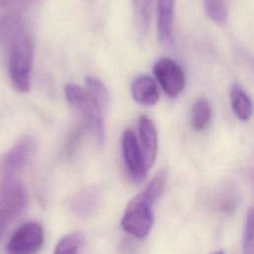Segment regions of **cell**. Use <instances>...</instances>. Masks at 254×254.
I'll return each instance as SVG.
<instances>
[{
  "label": "cell",
  "mask_w": 254,
  "mask_h": 254,
  "mask_svg": "<svg viewBox=\"0 0 254 254\" xmlns=\"http://www.w3.org/2000/svg\"><path fill=\"white\" fill-rule=\"evenodd\" d=\"M0 45L7 51L8 73L12 85L19 92H28L34 47L32 38L19 15L9 14L1 20Z\"/></svg>",
  "instance_id": "1"
},
{
  "label": "cell",
  "mask_w": 254,
  "mask_h": 254,
  "mask_svg": "<svg viewBox=\"0 0 254 254\" xmlns=\"http://www.w3.org/2000/svg\"><path fill=\"white\" fill-rule=\"evenodd\" d=\"M167 177L166 170L159 171L145 189L129 201L121 218L125 232L138 239L149 235L154 224V204L164 191Z\"/></svg>",
  "instance_id": "2"
},
{
  "label": "cell",
  "mask_w": 254,
  "mask_h": 254,
  "mask_svg": "<svg viewBox=\"0 0 254 254\" xmlns=\"http://www.w3.org/2000/svg\"><path fill=\"white\" fill-rule=\"evenodd\" d=\"M64 95L68 104L82 117V122L91 131L95 141L101 145L104 140L103 112L92 99L85 88L75 83H67L64 86Z\"/></svg>",
  "instance_id": "3"
},
{
  "label": "cell",
  "mask_w": 254,
  "mask_h": 254,
  "mask_svg": "<svg viewBox=\"0 0 254 254\" xmlns=\"http://www.w3.org/2000/svg\"><path fill=\"white\" fill-rule=\"evenodd\" d=\"M27 200V190L17 176L0 178V210L10 220L23 212Z\"/></svg>",
  "instance_id": "4"
},
{
  "label": "cell",
  "mask_w": 254,
  "mask_h": 254,
  "mask_svg": "<svg viewBox=\"0 0 254 254\" xmlns=\"http://www.w3.org/2000/svg\"><path fill=\"white\" fill-rule=\"evenodd\" d=\"M37 150V141L33 136L20 138L0 161V178L17 176L33 158Z\"/></svg>",
  "instance_id": "5"
},
{
  "label": "cell",
  "mask_w": 254,
  "mask_h": 254,
  "mask_svg": "<svg viewBox=\"0 0 254 254\" xmlns=\"http://www.w3.org/2000/svg\"><path fill=\"white\" fill-rule=\"evenodd\" d=\"M44 243V230L36 221H28L16 229L7 243L8 254H35Z\"/></svg>",
  "instance_id": "6"
},
{
  "label": "cell",
  "mask_w": 254,
  "mask_h": 254,
  "mask_svg": "<svg viewBox=\"0 0 254 254\" xmlns=\"http://www.w3.org/2000/svg\"><path fill=\"white\" fill-rule=\"evenodd\" d=\"M153 72L164 92L171 98L178 97L186 85V74L181 65L170 58L158 60Z\"/></svg>",
  "instance_id": "7"
},
{
  "label": "cell",
  "mask_w": 254,
  "mask_h": 254,
  "mask_svg": "<svg viewBox=\"0 0 254 254\" xmlns=\"http://www.w3.org/2000/svg\"><path fill=\"white\" fill-rule=\"evenodd\" d=\"M121 144L123 162L129 178L136 183L142 182L148 173V169L133 130L126 129L123 132Z\"/></svg>",
  "instance_id": "8"
},
{
  "label": "cell",
  "mask_w": 254,
  "mask_h": 254,
  "mask_svg": "<svg viewBox=\"0 0 254 254\" xmlns=\"http://www.w3.org/2000/svg\"><path fill=\"white\" fill-rule=\"evenodd\" d=\"M138 144L142 152L146 168L154 165L158 152V133L152 119L147 115H141L138 120Z\"/></svg>",
  "instance_id": "9"
},
{
  "label": "cell",
  "mask_w": 254,
  "mask_h": 254,
  "mask_svg": "<svg viewBox=\"0 0 254 254\" xmlns=\"http://www.w3.org/2000/svg\"><path fill=\"white\" fill-rule=\"evenodd\" d=\"M176 0H158L157 36L164 46L173 44V28Z\"/></svg>",
  "instance_id": "10"
},
{
  "label": "cell",
  "mask_w": 254,
  "mask_h": 254,
  "mask_svg": "<svg viewBox=\"0 0 254 254\" xmlns=\"http://www.w3.org/2000/svg\"><path fill=\"white\" fill-rule=\"evenodd\" d=\"M131 94L133 99L143 106L155 105L160 97L157 83L147 74L137 76L132 81Z\"/></svg>",
  "instance_id": "11"
},
{
  "label": "cell",
  "mask_w": 254,
  "mask_h": 254,
  "mask_svg": "<svg viewBox=\"0 0 254 254\" xmlns=\"http://www.w3.org/2000/svg\"><path fill=\"white\" fill-rule=\"evenodd\" d=\"M99 201V191L96 188H87L78 192L71 200L72 211L80 216L87 217L93 213Z\"/></svg>",
  "instance_id": "12"
},
{
  "label": "cell",
  "mask_w": 254,
  "mask_h": 254,
  "mask_svg": "<svg viewBox=\"0 0 254 254\" xmlns=\"http://www.w3.org/2000/svg\"><path fill=\"white\" fill-rule=\"evenodd\" d=\"M230 101L233 113L241 121H248L252 115V101L247 92L234 83L230 88Z\"/></svg>",
  "instance_id": "13"
},
{
  "label": "cell",
  "mask_w": 254,
  "mask_h": 254,
  "mask_svg": "<svg viewBox=\"0 0 254 254\" xmlns=\"http://www.w3.org/2000/svg\"><path fill=\"white\" fill-rule=\"evenodd\" d=\"M211 104L204 97L197 98L191 106L190 124L195 131H202L207 127L211 119Z\"/></svg>",
  "instance_id": "14"
},
{
  "label": "cell",
  "mask_w": 254,
  "mask_h": 254,
  "mask_svg": "<svg viewBox=\"0 0 254 254\" xmlns=\"http://www.w3.org/2000/svg\"><path fill=\"white\" fill-rule=\"evenodd\" d=\"M85 86H86L85 90L89 93L92 99L97 103L101 111L105 113L109 106V101H110L109 92L105 84L100 79L94 76H86Z\"/></svg>",
  "instance_id": "15"
},
{
  "label": "cell",
  "mask_w": 254,
  "mask_h": 254,
  "mask_svg": "<svg viewBox=\"0 0 254 254\" xmlns=\"http://www.w3.org/2000/svg\"><path fill=\"white\" fill-rule=\"evenodd\" d=\"M203 10L213 23L218 26H224L228 19L227 0H201Z\"/></svg>",
  "instance_id": "16"
},
{
  "label": "cell",
  "mask_w": 254,
  "mask_h": 254,
  "mask_svg": "<svg viewBox=\"0 0 254 254\" xmlns=\"http://www.w3.org/2000/svg\"><path fill=\"white\" fill-rule=\"evenodd\" d=\"M152 1L153 0H133V11L136 25L141 35H145L150 26Z\"/></svg>",
  "instance_id": "17"
},
{
  "label": "cell",
  "mask_w": 254,
  "mask_h": 254,
  "mask_svg": "<svg viewBox=\"0 0 254 254\" xmlns=\"http://www.w3.org/2000/svg\"><path fill=\"white\" fill-rule=\"evenodd\" d=\"M84 237L79 232H72L62 237L56 247L54 254H78Z\"/></svg>",
  "instance_id": "18"
},
{
  "label": "cell",
  "mask_w": 254,
  "mask_h": 254,
  "mask_svg": "<svg viewBox=\"0 0 254 254\" xmlns=\"http://www.w3.org/2000/svg\"><path fill=\"white\" fill-rule=\"evenodd\" d=\"M253 210L250 208L246 214L243 235H242V254H254V235H253Z\"/></svg>",
  "instance_id": "19"
},
{
  "label": "cell",
  "mask_w": 254,
  "mask_h": 254,
  "mask_svg": "<svg viewBox=\"0 0 254 254\" xmlns=\"http://www.w3.org/2000/svg\"><path fill=\"white\" fill-rule=\"evenodd\" d=\"M87 126L82 122L79 126H76L72 131L69 133L68 137L66 138L64 148V156L67 158H70L77 150L85 132H86Z\"/></svg>",
  "instance_id": "20"
},
{
  "label": "cell",
  "mask_w": 254,
  "mask_h": 254,
  "mask_svg": "<svg viewBox=\"0 0 254 254\" xmlns=\"http://www.w3.org/2000/svg\"><path fill=\"white\" fill-rule=\"evenodd\" d=\"M9 221H10V219L4 214V212H2L0 210V239L2 238V236L4 235V233L6 231Z\"/></svg>",
  "instance_id": "21"
},
{
  "label": "cell",
  "mask_w": 254,
  "mask_h": 254,
  "mask_svg": "<svg viewBox=\"0 0 254 254\" xmlns=\"http://www.w3.org/2000/svg\"><path fill=\"white\" fill-rule=\"evenodd\" d=\"M20 0H0V7H7V6H11L17 2H19Z\"/></svg>",
  "instance_id": "22"
},
{
  "label": "cell",
  "mask_w": 254,
  "mask_h": 254,
  "mask_svg": "<svg viewBox=\"0 0 254 254\" xmlns=\"http://www.w3.org/2000/svg\"><path fill=\"white\" fill-rule=\"evenodd\" d=\"M212 254H224V252H223L222 250H219V251H215V252H213Z\"/></svg>",
  "instance_id": "23"
}]
</instances>
